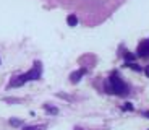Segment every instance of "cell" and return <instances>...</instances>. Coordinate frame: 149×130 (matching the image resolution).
Instances as JSON below:
<instances>
[{"label":"cell","mask_w":149,"mask_h":130,"mask_svg":"<svg viewBox=\"0 0 149 130\" xmlns=\"http://www.w3.org/2000/svg\"><path fill=\"white\" fill-rule=\"evenodd\" d=\"M123 109H125V111H133V104H131V103H127L125 106H123Z\"/></svg>","instance_id":"cell-8"},{"label":"cell","mask_w":149,"mask_h":130,"mask_svg":"<svg viewBox=\"0 0 149 130\" xmlns=\"http://www.w3.org/2000/svg\"><path fill=\"white\" fill-rule=\"evenodd\" d=\"M136 52H138V56L143 57V59L149 57V39H144V41L139 42V44H138V49H136Z\"/></svg>","instance_id":"cell-3"},{"label":"cell","mask_w":149,"mask_h":130,"mask_svg":"<svg viewBox=\"0 0 149 130\" xmlns=\"http://www.w3.org/2000/svg\"><path fill=\"white\" fill-rule=\"evenodd\" d=\"M144 73H146V77H148V78H149V65H148V67H146V68H144Z\"/></svg>","instance_id":"cell-11"},{"label":"cell","mask_w":149,"mask_h":130,"mask_svg":"<svg viewBox=\"0 0 149 130\" xmlns=\"http://www.w3.org/2000/svg\"><path fill=\"white\" fill-rule=\"evenodd\" d=\"M125 59L127 60H134V56L133 54H125Z\"/></svg>","instance_id":"cell-10"},{"label":"cell","mask_w":149,"mask_h":130,"mask_svg":"<svg viewBox=\"0 0 149 130\" xmlns=\"http://www.w3.org/2000/svg\"><path fill=\"white\" fill-rule=\"evenodd\" d=\"M42 75V67H41V63L36 62L34 63V67L31 68L28 73H23L19 75V77H15L13 80L10 82V88H13V86H21L24 85L26 82H31V80H39Z\"/></svg>","instance_id":"cell-1"},{"label":"cell","mask_w":149,"mask_h":130,"mask_svg":"<svg viewBox=\"0 0 149 130\" xmlns=\"http://www.w3.org/2000/svg\"><path fill=\"white\" fill-rule=\"evenodd\" d=\"M10 124H11V125H21V120H18V119H11V120H10Z\"/></svg>","instance_id":"cell-9"},{"label":"cell","mask_w":149,"mask_h":130,"mask_svg":"<svg viewBox=\"0 0 149 130\" xmlns=\"http://www.w3.org/2000/svg\"><path fill=\"white\" fill-rule=\"evenodd\" d=\"M109 93H115V94H123L127 91V85L120 80V77L117 75H112L110 80H109V85H107Z\"/></svg>","instance_id":"cell-2"},{"label":"cell","mask_w":149,"mask_h":130,"mask_svg":"<svg viewBox=\"0 0 149 130\" xmlns=\"http://www.w3.org/2000/svg\"><path fill=\"white\" fill-rule=\"evenodd\" d=\"M86 73V70H78V72H73V73L70 75V80L71 83H78L79 80H81V77Z\"/></svg>","instance_id":"cell-4"},{"label":"cell","mask_w":149,"mask_h":130,"mask_svg":"<svg viewBox=\"0 0 149 130\" xmlns=\"http://www.w3.org/2000/svg\"><path fill=\"white\" fill-rule=\"evenodd\" d=\"M44 109H45L47 112H50V114H57V112H58V109H57V108H50L49 104H45V106H44Z\"/></svg>","instance_id":"cell-7"},{"label":"cell","mask_w":149,"mask_h":130,"mask_svg":"<svg viewBox=\"0 0 149 130\" xmlns=\"http://www.w3.org/2000/svg\"><path fill=\"white\" fill-rule=\"evenodd\" d=\"M144 114H146V115H148V119H149V112H144Z\"/></svg>","instance_id":"cell-12"},{"label":"cell","mask_w":149,"mask_h":130,"mask_svg":"<svg viewBox=\"0 0 149 130\" xmlns=\"http://www.w3.org/2000/svg\"><path fill=\"white\" fill-rule=\"evenodd\" d=\"M67 23H68V26H71V28H74V26L78 25V18H76V15H68V18H67Z\"/></svg>","instance_id":"cell-5"},{"label":"cell","mask_w":149,"mask_h":130,"mask_svg":"<svg viewBox=\"0 0 149 130\" xmlns=\"http://www.w3.org/2000/svg\"><path fill=\"white\" fill-rule=\"evenodd\" d=\"M45 125H29V127H24L23 130H44Z\"/></svg>","instance_id":"cell-6"}]
</instances>
